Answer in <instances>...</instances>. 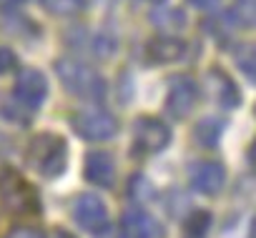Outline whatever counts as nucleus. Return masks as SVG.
<instances>
[{"instance_id":"dca6fc26","label":"nucleus","mask_w":256,"mask_h":238,"mask_svg":"<svg viewBox=\"0 0 256 238\" xmlns=\"http://www.w3.org/2000/svg\"><path fill=\"white\" fill-rule=\"evenodd\" d=\"M40 3H43V8L48 13L68 18V15H78L88 5V0H40Z\"/></svg>"},{"instance_id":"9d476101","label":"nucleus","mask_w":256,"mask_h":238,"mask_svg":"<svg viewBox=\"0 0 256 238\" xmlns=\"http://www.w3.org/2000/svg\"><path fill=\"white\" fill-rule=\"evenodd\" d=\"M206 88H208V95L224 108H236L241 103V93H238L236 83L221 68H211L206 73Z\"/></svg>"},{"instance_id":"393cba45","label":"nucleus","mask_w":256,"mask_h":238,"mask_svg":"<svg viewBox=\"0 0 256 238\" xmlns=\"http://www.w3.org/2000/svg\"><path fill=\"white\" fill-rule=\"evenodd\" d=\"M10 3H23V0H10Z\"/></svg>"},{"instance_id":"f8f14e48","label":"nucleus","mask_w":256,"mask_h":238,"mask_svg":"<svg viewBox=\"0 0 256 238\" xmlns=\"http://www.w3.org/2000/svg\"><path fill=\"white\" fill-rule=\"evenodd\" d=\"M186 53V43L174 38V35H161V38H154L148 45H146V58L154 63V65H166V63H174V60H181Z\"/></svg>"},{"instance_id":"f03ea898","label":"nucleus","mask_w":256,"mask_h":238,"mask_svg":"<svg viewBox=\"0 0 256 238\" xmlns=\"http://www.w3.org/2000/svg\"><path fill=\"white\" fill-rule=\"evenodd\" d=\"M56 73L63 83L66 90L80 95V98H88V100H103L106 98V80L98 70H93L88 63H80V60H73V58H60L56 63Z\"/></svg>"},{"instance_id":"4468645a","label":"nucleus","mask_w":256,"mask_h":238,"mask_svg":"<svg viewBox=\"0 0 256 238\" xmlns=\"http://www.w3.org/2000/svg\"><path fill=\"white\" fill-rule=\"evenodd\" d=\"M221 133H224V121L221 118H201V121L196 123V128H194V138L204 148H214L218 143Z\"/></svg>"},{"instance_id":"6e6552de","label":"nucleus","mask_w":256,"mask_h":238,"mask_svg":"<svg viewBox=\"0 0 256 238\" xmlns=\"http://www.w3.org/2000/svg\"><path fill=\"white\" fill-rule=\"evenodd\" d=\"M73 216L90 233H103L108 228V211L98 196H80L73 206Z\"/></svg>"},{"instance_id":"7ed1b4c3","label":"nucleus","mask_w":256,"mask_h":238,"mask_svg":"<svg viewBox=\"0 0 256 238\" xmlns=\"http://www.w3.org/2000/svg\"><path fill=\"white\" fill-rule=\"evenodd\" d=\"M73 131L86 141H110L118 133V121L100 108H80L70 113Z\"/></svg>"},{"instance_id":"0eeeda50","label":"nucleus","mask_w":256,"mask_h":238,"mask_svg":"<svg viewBox=\"0 0 256 238\" xmlns=\"http://www.w3.org/2000/svg\"><path fill=\"white\" fill-rule=\"evenodd\" d=\"M13 95L20 105L26 108H38L46 95H48V80L40 70L36 68H26L18 78H16V88H13Z\"/></svg>"},{"instance_id":"412c9836","label":"nucleus","mask_w":256,"mask_h":238,"mask_svg":"<svg viewBox=\"0 0 256 238\" xmlns=\"http://www.w3.org/2000/svg\"><path fill=\"white\" fill-rule=\"evenodd\" d=\"M188 3H191L194 8H198V10H211L218 0H188Z\"/></svg>"},{"instance_id":"39448f33","label":"nucleus","mask_w":256,"mask_h":238,"mask_svg":"<svg viewBox=\"0 0 256 238\" xmlns=\"http://www.w3.org/2000/svg\"><path fill=\"white\" fill-rule=\"evenodd\" d=\"M196 100H198V88L194 83V78L178 73L168 80V93H166V110L171 118L176 121H184L188 118V113L196 108Z\"/></svg>"},{"instance_id":"f3484780","label":"nucleus","mask_w":256,"mask_h":238,"mask_svg":"<svg viewBox=\"0 0 256 238\" xmlns=\"http://www.w3.org/2000/svg\"><path fill=\"white\" fill-rule=\"evenodd\" d=\"M231 15L238 20V25H254V0H236V8L231 10Z\"/></svg>"},{"instance_id":"a211bd4d","label":"nucleus","mask_w":256,"mask_h":238,"mask_svg":"<svg viewBox=\"0 0 256 238\" xmlns=\"http://www.w3.org/2000/svg\"><path fill=\"white\" fill-rule=\"evenodd\" d=\"M236 63L248 75V80H254V45H241L236 50Z\"/></svg>"},{"instance_id":"9b49d317","label":"nucleus","mask_w":256,"mask_h":238,"mask_svg":"<svg viewBox=\"0 0 256 238\" xmlns=\"http://www.w3.org/2000/svg\"><path fill=\"white\" fill-rule=\"evenodd\" d=\"M123 231L128 238H161L164 236L161 223L141 208L123 211Z\"/></svg>"},{"instance_id":"423d86ee","label":"nucleus","mask_w":256,"mask_h":238,"mask_svg":"<svg viewBox=\"0 0 256 238\" xmlns=\"http://www.w3.org/2000/svg\"><path fill=\"white\" fill-rule=\"evenodd\" d=\"M134 141L141 153H158L171 143V131L154 115H141L134 123Z\"/></svg>"},{"instance_id":"5701e85b","label":"nucleus","mask_w":256,"mask_h":238,"mask_svg":"<svg viewBox=\"0 0 256 238\" xmlns=\"http://www.w3.org/2000/svg\"><path fill=\"white\" fill-rule=\"evenodd\" d=\"M103 238H118V236H116V233H108V236H103Z\"/></svg>"},{"instance_id":"ddd939ff","label":"nucleus","mask_w":256,"mask_h":238,"mask_svg":"<svg viewBox=\"0 0 256 238\" xmlns=\"http://www.w3.org/2000/svg\"><path fill=\"white\" fill-rule=\"evenodd\" d=\"M86 178L93 183V186H100V188H108L113 186V178H116V163L108 153L103 151H93L86 156Z\"/></svg>"},{"instance_id":"aec40b11","label":"nucleus","mask_w":256,"mask_h":238,"mask_svg":"<svg viewBox=\"0 0 256 238\" xmlns=\"http://www.w3.org/2000/svg\"><path fill=\"white\" fill-rule=\"evenodd\" d=\"M13 68H16V53L8 48H0V75L13 70Z\"/></svg>"},{"instance_id":"2eb2a0df","label":"nucleus","mask_w":256,"mask_h":238,"mask_svg":"<svg viewBox=\"0 0 256 238\" xmlns=\"http://www.w3.org/2000/svg\"><path fill=\"white\" fill-rule=\"evenodd\" d=\"M208 231H211L208 211H194L188 221L184 223V238H208Z\"/></svg>"},{"instance_id":"4be33fe9","label":"nucleus","mask_w":256,"mask_h":238,"mask_svg":"<svg viewBox=\"0 0 256 238\" xmlns=\"http://www.w3.org/2000/svg\"><path fill=\"white\" fill-rule=\"evenodd\" d=\"M53 238H76V236H70V233L63 231V228H56V231H53Z\"/></svg>"},{"instance_id":"6ab92c4d","label":"nucleus","mask_w":256,"mask_h":238,"mask_svg":"<svg viewBox=\"0 0 256 238\" xmlns=\"http://www.w3.org/2000/svg\"><path fill=\"white\" fill-rule=\"evenodd\" d=\"M6 238H46V233L40 228H33V226H16L8 231Z\"/></svg>"},{"instance_id":"a878e982","label":"nucleus","mask_w":256,"mask_h":238,"mask_svg":"<svg viewBox=\"0 0 256 238\" xmlns=\"http://www.w3.org/2000/svg\"><path fill=\"white\" fill-rule=\"evenodd\" d=\"M0 3H3V0H0Z\"/></svg>"},{"instance_id":"f257e3e1","label":"nucleus","mask_w":256,"mask_h":238,"mask_svg":"<svg viewBox=\"0 0 256 238\" xmlns=\"http://www.w3.org/2000/svg\"><path fill=\"white\" fill-rule=\"evenodd\" d=\"M28 166L43 178H58L68 168V143L56 133H38L26 148Z\"/></svg>"},{"instance_id":"b1692460","label":"nucleus","mask_w":256,"mask_h":238,"mask_svg":"<svg viewBox=\"0 0 256 238\" xmlns=\"http://www.w3.org/2000/svg\"><path fill=\"white\" fill-rule=\"evenodd\" d=\"M148 3H164V0H148Z\"/></svg>"},{"instance_id":"1a4fd4ad","label":"nucleus","mask_w":256,"mask_h":238,"mask_svg":"<svg viewBox=\"0 0 256 238\" xmlns=\"http://www.w3.org/2000/svg\"><path fill=\"white\" fill-rule=\"evenodd\" d=\"M188 176H191V186L198 193H206V196H216L224 188V183H226V171L216 161L194 163L191 171H188Z\"/></svg>"},{"instance_id":"20e7f679","label":"nucleus","mask_w":256,"mask_h":238,"mask_svg":"<svg viewBox=\"0 0 256 238\" xmlns=\"http://www.w3.org/2000/svg\"><path fill=\"white\" fill-rule=\"evenodd\" d=\"M0 201L10 213H36L40 208V201L33 186H28L13 171L0 176Z\"/></svg>"}]
</instances>
